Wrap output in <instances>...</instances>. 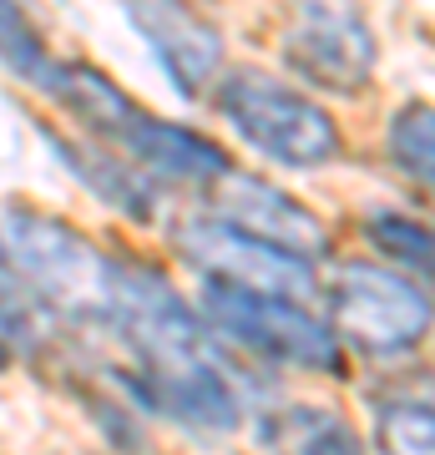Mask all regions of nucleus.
<instances>
[{"mask_svg":"<svg viewBox=\"0 0 435 455\" xmlns=\"http://www.w3.org/2000/svg\"><path fill=\"white\" fill-rule=\"evenodd\" d=\"M107 329H117L137 355L132 395H142L147 410L188 425L197 435H228L238 430L243 405L218 355V334L203 314L178 299V289L147 268V263L112 259V309Z\"/></svg>","mask_w":435,"mask_h":455,"instance_id":"obj_1","label":"nucleus"},{"mask_svg":"<svg viewBox=\"0 0 435 455\" xmlns=\"http://www.w3.org/2000/svg\"><path fill=\"white\" fill-rule=\"evenodd\" d=\"M0 259L56 314L107 324L112 259L97 253L71 223H56L46 212L26 208V203H11V208H0Z\"/></svg>","mask_w":435,"mask_h":455,"instance_id":"obj_2","label":"nucleus"},{"mask_svg":"<svg viewBox=\"0 0 435 455\" xmlns=\"http://www.w3.org/2000/svg\"><path fill=\"white\" fill-rule=\"evenodd\" d=\"M218 116L254 152H263L269 163L299 167V172H314V167L334 163L339 147H344L334 116L324 112L319 101L304 97L299 86L269 76V71H248V66L223 76V86H218Z\"/></svg>","mask_w":435,"mask_h":455,"instance_id":"obj_3","label":"nucleus"},{"mask_svg":"<svg viewBox=\"0 0 435 455\" xmlns=\"http://www.w3.org/2000/svg\"><path fill=\"white\" fill-rule=\"evenodd\" d=\"M197 309H203V319H208V329L218 339H233L248 355L278 359V364L314 370V374H344L339 334L324 319H314L289 293H263V289L208 278Z\"/></svg>","mask_w":435,"mask_h":455,"instance_id":"obj_4","label":"nucleus"},{"mask_svg":"<svg viewBox=\"0 0 435 455\" xmlns=\"http://www.w3.org/2000/svg\"><path fill=\"white\" fill-rule=\"evenodd\" d=\"M278 56L314 92L359 97L380 66V41L359 0H294L278 26Z\"/></svg>","mask_w":435,"mask_h":455,"instance_id":"obj_5","label":"nucleus"},{"mask_svg":"<svg viewBox=\"0 0 435 455\" xmlns=\"http://www.w3.org/2000/svg\"><path fill=\"white\" fill-rule=\"evenodd\" d=\"M329 309L339 339L380 359L415 349L435 324L431 289H420V278L395 263H339L329 283Z\"/></svg>","mask_w":435,"mask_h":455,"instance_id":"obj_6","label":"nucleus"},{"mask_svg":"<svg viewBox=\"0 0 435 455\" xmlns=\"http://www.w3.org/2000/svg\"><path fill=\"white\" fill-rule=\"evenodd\" d=\"M173 238H178L182 259L197 263L208 278L243 283V289H263V293H289V299H309L314 293V263L299 259V253H284L274 243H263L254 233H243L238 223H228L218 212L178 223Z\"/></svg>","mask_w":435,"mask_h":455,"instance_id":"obj_7","label":"nucleus"},{"mask_svg":"<svg viewBox=\"0 0 435 455\" xmlns=\"http://www.w3.org/2000/svg\"><path fill=\"white\" fill-rule=\"evenodd\" d=\"M122 16L147 41L152 61L167 71V82L193 101L218 82L223 66V31L203 20L188 0H122Z\"/></svg>","mask_w":435,"mask_h":455,"instance_id":"obj_8","label":"nucleus"},{"mask_svg":"<svg viewBox=\"0 0 435 455\" xmlns=\"http://www.w3.org/2000/svg\"><path fill=\"white\" fill-rule=\"evenodd\" d=\"M213 212L228 218V223H238L243 233L263 238V243L284 248V253H299L309 263L329 259V228L299 197H289L278 182L258 178V172L228 167L223 178L213 182Z\"/></svg>","mask_w":435,"mask_h":455,"instance_id":"obj_9","label":"nucleus"},{"mask_svg":"<svg viewBox=\"0 0 435 455\" xmlns=\"http://www.w3.org/2000/svg\"><path fill=\"white\" fill-rule=\"evenodd\" d=\"M117 152L132 157L152 182H182V188H208V182H218L233 167V157L213 137L173 127V122H162L152 112L137 116V127L117 142Z\"/></svg>","mask_w":435,"mask_h":455,"instance_id":"obj_10","label":"nucleus"},{"mask_svg":"<svg viewBox=\"0 0 435 455\" xmlns=\"http://www.w3.org/2000/svg\"><path fill=\"white\" fill-rule=\"evenodd\" d=\"M46 147L66 163V172L77 182H86V193H97L107 208H117L122 218L132 223H152V212H157V182L147 178L142 167L122 157V152H107V142H77V137H56L51 127H41Z\"/></svg>","mask_w":435,"mask_h":455,"instance_id":"obj_11","label":"nucleus"},{"mask_svg":"<svg viewBox=\"0 0 435 455\" xmlns=\"http://www.w3.org/2000/svg\"><path fill=\"white\" fill-rule=\"evenodd\" d=\"M365 243L380 248V259L415 274L420 283H435V228L405 212H370L365 218Z\"/></svg>","mask_w":435,"mask_h":455,"instance_id":"obj_12","label":"nucleus"},{"mask_svg":"<svg viewBox=\"0 0 435 455\" xmlns=\"http://www.w3.org/2000/svg\"><path fill=\"white\" fill-rule=\"evenodd\" d=\"M258 440L274 451H359V435L350 425L319 405H294L278 410L274 420L258 425Z\"/></svg>","mask_w":435,"mask_h":455,"instance_id":"obj_13","label":"nucleus"},{"mask_svg":"<svg viewBox=\"0 0 435 455\" xmlns=\"http://www.w3.org/2000/svg\"><path fill=\"white\" fill-rule=\"evenodd\" d=\"M385 147H390V163L400 167L405 178L435 188V107H425V101L400 107L390 116Z\"/></svg>","mask_w":435,"mask_h":455,"instance_id":"obj_14","label":"nucleus"},{"mask_svg":"<svg viewBox=\"0 0 435 455\" xmlns=\"http://www.w3.org/2000/svg\"><path fill=\"white\" fill-rule=\"evenodd\" d=\"M0 66L16 71L26 82H41V71L51 66V51L36 31V20L26 16L20 0H0Z\"/></svg>","mask_w":435,"mask_h":455,"instance_id":"obj_15","label":"nucleus"},{"mask_svg":"<svg viewBox=\"0 0 435 455\" xmlns=\"http://www.w3.org/2000/svg\"><path fill=\"white\" fill-rule=\"evenodd\" d=\"M375 440L400 455H415V451L435 455V410L431 405H380L375 410Z\"/></svg>","mask_w":435,"mask_h":455,"instance_id":"obj_16","label":"nucleus"}]
</instances>
